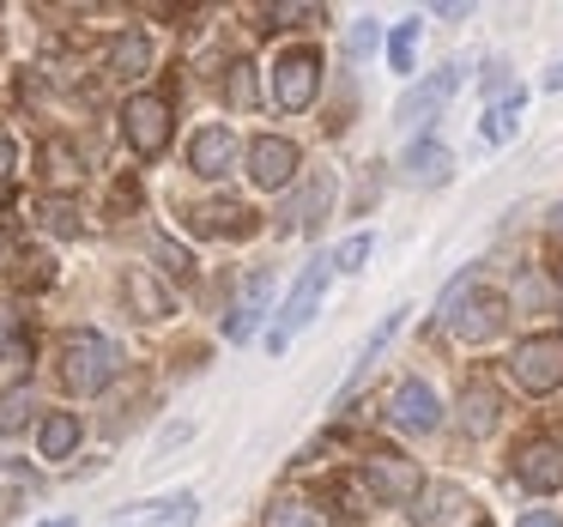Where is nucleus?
Segmentation results:
<instances>
[{
	"instance_id": "9d476101",
	"label": "nucleus",
	"mask_w": 563,
	"mask_h": 527,
	"mask_svg": "<svg viewBox=\"0 0 563 527\" xmlns=\"http://www.w3.org/2000/svg\"><path fill=\"white\" fill-rule=\"evenodd\" d=\"M388 418L400 430H418V437H424V430L442 425V406H437V394H430L424 382H400V388H394V400H388Z\"/></svg>"
},
{
	"instance_id": "f3484780",
	"label": "nucleus",
	"mask_w": 563,
	"mask_h": 527,
	"mask_svg": "<svg viewBox=\"0 0 563 527\" xmlns=\"http://www.w3.org/2000/svg\"><path fill=\"white\" fill-rule=\"evenodd\" d=\"M449 171H454V152L437 146V140H418V146L406 152V176H412V183H424V188L449 183Z\"/></svg>"
},
{
	"instance_id": "a19ab883",
	"label": "nucleus",
	"mask_w": 563,
	"mask_h": 527,
	"mask_svg": "<svg viewBox=\"0 0 563 527\" xmlns=\"http://www.w3.org/2000/svg\"><path fill=\"white\" fill-rule=\"evenodd\" d=\"M478 527H485V521H478Z\"/></svg>"
},
{
	"instance_id": "f704fd0d",
	"label": "nucleus",
	"mask_w": 563,
	"mask_h": 527,
	"mask_svg": "<svg viewBox=\"0 0 563 527\" xmlns=\"http://www.w3.org/2000/svg\"><path fill=\"white\" fill-rule=\"evenodd\" d=\"M25 285H49V261L43 255H25V273H19Z\"/></svg>"
},
{
	"instance_id": "b1692460",
	"label": "nucleus",
	"mask_w": 563,
	"mask_h": 527,
	"mask_svg": "<svg viewBox=\"0 0 563 527\" xmlns=\"http://www.w3.org/2000/svg\"><path fill=\"white\" fill-rule=\"evenodd\" d=\"M31 388H7L0 394V437H19V430H25V418H31Z\"/></svg>"
},
{
	"instance_id": "423d86ee",
	"label": "nucleus",
	"mask_w": 563,
	"mask_h": 527,
	"mask_svg": "<svg viewBox=\"0 0 563 527\" xmlns=\"http://www.w3.org/2000/svg\"><path fill=\"white\" fill-rule=\"evenodd\" d=\"M328 255H321V261H309V267H303V279H297L291 285V297H285V309H279V328H273V352H279V345L285 340H291V333L297 328H309V316H316V304H321V292H328Z\"/></svg>"
},
{
	"instance_id": "2eb2a0df",
	"label": "nucleus",
	"mask_w": 563,
	"mask_h": 527,
	"mask_svg": "<svg viewBox=\"0 0 563 527\" xmlns=\"http://www.w3.org/2000/svg\"><path fill=\"white\" fill-rule=\"evenodd\" d=\"M466 509V491L461 485H424L418 491V509H412V527H442Z\"/></svg>"
},
{
	"instance_id": "6e6552de",
	"label": "nucleus",
	"mask_w": 563,
	"mask_h": 527,
	"mask_svg": "<svg viewBox=\"0 0 563 527\" xmlns=\"http://www.w3.org/2000/svg\"><path fill=\"white\" fill-rule=\"evenodd\" d=\"M515 479H521L527 491H563V442H551V437L521 442V454H515Z\"/></svg>"
},
{
	"instance_id": "412c9836",
	"label": "nucleus",
	"mask_w": 563,
	"mask_h": 527,
	"mask_svg": "<svg viewBox=\"0 0 563 527\" xmlns=\"http://www.w3.org/2000/svg\"><path fill=\"white\" fill-rule=\"evenodd\" d=\"M195 224H200V231H212V237H224V231L236 237V231H249V212L231 207V200H219V207H200Z\"/></svg>"
},
{
	"instance_id": "72a5a7b5",
	"label": "nucleus",
	"mask_w": 563,
	"mask_h": 527,
	"mask_svg": "<svg viewBox=\"0 0 563 527\" xmlns=\"http://www.w3.org/2000/svg\"><path fill=\"white\" fill-rule=\"evenodd\" d=\"M13 164H19V146H13L7 134H0V188L13 183Z\"/></svg>"
},
{
	"instance_id": "6ab92c4d",
	"label": "nucleus",
	"mask_w": 563,
	"mask_h": 527,
	"mask_svg": "<svg viewBox=\"0 0 563 527\" xmlns=\"http://www.w3.org/2000/svg\"><path fill=\"white\" fill-rule=\"evenodd\" d=\"M74 442H79V418H74V413H49V418H43V430H37L43 461H62V454H74Z\"/></svg>"
},
{
	"instance_id": "ea45409f",
	"label": "nucleus",
	"mask_w": 563,
	"mask_h": 527,
	"mask_svg": "<svg viewBox=\"0 0 563 527\" xmlns=\"http://www.w3.org/2000/svg\"><path fill=\"white\" fill-rule=\"evenodd\" d=\"M558 297H563V273H558Z\"/></svg>"
},
{
	"instance_id": "a878e982",
	"label": "nucleus",
	"mask_w": 563,
	"mask_h": 527,
	"mask_svg": "<svg viewBox=\"0 0 563 527\" xmlns=\"http://www.w3.org/2000/svg\"><path fill=\"white\" fill-rule=\"evenodd\" d=\"M388 62H394V74H412V62H418V19H406V25H394Z\"/></svg>"
},
{
	"instance_id": "c85d7f7f",
	"label": "nucleus",
	"mask_w": 563,
	"mask_h": 527,
	"mask_svg": "<svg viewBox=\"0 0 563 527\" xmlns=\"http://www.w3.org/2000/svg\"><path fill=\"white\" fill-rule=\"evenodd\" d=\"M195 509H200V503L183 491V497H170V503H158V509H152V527H188V521H195Z\"/></svg>"
},
{
	"instance_id": "0eeeda50",
	"label": "nucleus",
	"mask_w": 563,
	"mask_h": 527,
	"mask_svg": "<svg viewBox=\"0 0 563 527\" xmlns=\"http://www.w3.org/2000/svg\"><path fill=\"white\" fill-rule=\"evenodd\" d=\"M454 86H461V67H437V74H430L424 86H412V91L400 98L394 122H400V128H418V134H424V128L442 116V103L454 98Z\"/></svg>"
},
{
	"instance_id": "393cba45",
	"label": "nucleus",
	"mask_w": 563,
	"mask_h": 527,
	"mask_svg": "<svg viewBox=\"0 0 563 527\" xmlns=\"http://www.w3.org/2000/svg\"><path fill=\"white\" fill-rule=\"evenodd\" d=\"M267 527H321V515L309 509L303 497H273V509H267Z\"/></svg>"
},
{
	"instance_id": "4c0bfd02",
	"label": "nucleus",
	"mask_w": 563,
	"mask_h": 527,
	"mask_svg": "<svg viewBox=\"0 0 563 527\" xmlns=\"http://www.w3.org/2000/svg\"><path fill=\"white\" fill-rule=\"evenodd\" d=\"M545 224H551V237H563V207H551V219H545Z\"/></svg>"
},
{
	"instance_id": "aec40b11",
	"label": "nucleus",
	"mask_w": 563,
	"mask_h": 527,
	"mask_svg": "<svg viewBox=\"0 0 563 527\" xmlns=\"http://www.w3.org/2000/svg\"><path fill=\"white\" fill-rule=\"evenodd\" d=\"M461 425H466V437H485V430L497 425V394H490L485 382H473V388L461 394Z\"/></svg>"
},
{
	"instance_id": "f8f14e48",
	"label": "nucleus",
	"mask_w": 563,
	"mask_h": 527,
	"mask_svg": "<svg viewBox=\"0 0 563 527\" xmlns=\"http://www.w3.org/2000/svg\"><path fill=\"white\" fill-rule=\"evenodd\" d=\"M188 164H195V176H224L236 164V134L231 128H200L195 146H188Z\"/></svg>"
},
{
	"instance_id": "c756f323",
	"label": "nucleus",
	"mask_w": 563,
	"mask_h": 527,
	"mask_svg": "<svg viewBox=\"0 0 563 527\" xmlns=\"http://www.w3.org/2000/svg\"><path fill=\"white\" fill-rule=\"evenodd\" d=\"M400 321H406V309H394V316H388V321H382V328H376V333H369V340H364V358H357V376H364V370H369V358H382V345H388L394 333H400ZM357 376H352V382H357Z\"/></svg>"
},
{
	"instance_id": "5701e85b",
	"label": "nucleus",
	"mask_w": 563,
	"mask_h": 527,
	"mask_svg": "<svg viewBox=\"0 0 563 527\" xmlns=\"http://www.w3.org/2000/svg\"><path fill=\"white\" fill-rule=\"evenodd\" d=\"M369 255H376V237H369V231H357V237H345V243L328 255V267H333V273H357Z\"/></svg>"
},
{
	"instance_id": "2f4dec72",
	"label": "nucleus",
	"mask_w": 563,
	"mask_h": 527,
	"mask_svg": "<svg viewBox=\"0 0 563 527\" xmlns=\"http://www.w3.org/2000/svg\"><path fill=\"white\" fill-rule=\"evenodd\" d=\"M43 224L62 231V237H74L79 231V207H74V200H43Z\"/></svg>"
},
{
	"instance_id": "bb28decb",
	"label": "nucleus",
	"mask_w": 563,
	"mask_h": 527,
	"mask_svg": "<svg viewBox=\"0 0 563 527\" xmlns=\"http://www.w3.org/2000/svg\"><path fill=\"white\" fill-rule=\"evenodd\" d=\"M43 171H49V183H79V152L62 146V140H49V146H43Z\"/></svg>"
},
{
	"instance_id": "dca6fc26",
	"label": "nucleus",
	"mask_w": 563,
	"mask_h": 527,
	"mask_svg": "<svg viewBox=\"0 0 563 527\" xmlns=\"http://www.w3.org/2000/svg\"><path fill=\"white\" fill-rule=\"evenodd\" d=\"M152 67V37L146 31H122L110 43V79H140Z\"/></svg>"
},
{
	"instance_id": "39448f33",
	"label": "nucleus",
	"mask_w": 563,
	"mask_h": 527,
	"mask_svg": "<svg viewBox=\"0 0 563 527\" xmlns=\"http://www.w3.org/2000/svg\"><path fill=\"white\" fill-rule=\"evenodd\" d=\"M122 128H128V146L140 152V158H158L164 146H170V103L164 98H128L122 110Z\"/></svg>"
},
{
	"instance_id": "e433bc0d",
	"label": "nucleus",
	"mask_w": 563,
	"mask_h": 527,
	"mask_svg": "<svg viewBox=\"0 0 563 527\" xmlns=\"http://www.w3.org/2000/svg\"><path fill=\"white\" fill-rule=\"evenodd\" d=\"M545 86H551V91H563V62L551 67V74H545Z\"/></svg>"
},
{
	"instance_id": "f03ea898",
	"label": "nucleus",
	"mask_w": 563,
	"mask_h": 527,
	"mask_svg": "<svg viewBox=\"0 0 563 527\" xmlns=\"http://www.w3.org/2000/svg\"><path fill=\"white\" fill-rule=\"evenodd\" d=\"M442 316H449L454 340L478 345V340H490V333H503L509 297H503V292H478L473 273H461V279H454V297H442Z\"/></svg>"
},
{
	"instance_id": "c9c22d12",
	"label": "nucleus",
	"mask_w": 563,
	"mask_h": 527,
	"mask_svg": "<svg viewBox=\"0 0 563 527\" xmlns=\"http://www.w3.org/2000/svg\"><path fill=\"white\" fill-rule=\"evenodd\" d=\"M515 527H563V515H551V509H533V515H521Z\"/></svg>"
},
{
	"instance_id": "4468645a",
	"label": "nucleus",
	"mask_w": 563,
	"mask_h": 527,
	"mask_svg": "<svg viewBox=\"0 0 563 527\" xmlns=\"http://www.w3.org/2000/svg\"><path fill=\"white\" fill-rule=\"evenodd\" d=\"M122 297H128V309H134L140 321H164V316H170V292H164L146 267H128L122 273Z\"/></svg>"
},
{
	"instance_id": "7ed1b4c3",
	"label": "nucleus",
	"mask_w": 563,
	"mask_h": 527,
	"mask_svg": "<svg viewBox=\"0 0 563 527\" xmlns=\"http://www.w3.org/2000/svg\"><path fill=\"white\" fill-rule=\"evenodd\" d=\"M509 370H515V388H527V394L563 388V333H533V340H521L509 358Z\"/></svg>"
},
{
	"instance_id": "9b49d317",
	"label": "nucleus",
	"mask_w": 563,
	"mask_h": 527,
	"mask_svg": "<svg viewBox=\"0 0 563 527\" xmlns=\"http://www.w3.org/2000/svg\"><path fill=\"white\" fill-rule=\"evenodd\" d=\"M364 485H376L382 497H418L424 479H418V466L400 461V454H369V461H364Z\"/></svg>"
},
{
	"instance_id": "20e7f679",
	"label": "nucleus",
	"mask_w": 563,
	"mask_h": 527,
	"mask_svg": "<svg viewBox=\"0 0 563 527\" xmlns=\"http://www.w3.org/2000/svg\"><path fill=\"white\" fill-rule=\"evenodd\" d=\"M316 86H321V55L291 50V55L273 62V103H279V110H309V103H316Z\"/></svg>"
},
{
	"instance_id": "4be33fe9",
	"label": "nucleus",
	"mask_w": 563,
	"mask_h": 527,
	"mask_svg": "<svg viewBox=\"0 0 563 527\" xmlns=\"http://www.w3.org/2000/svg\"><path fill=\"white\" fill-rule=\"evenodd\" d=\"M515 122H521V91H515V98H497V103H490V116H485V140H490V146H503V140L515 134Z\"/></svg>"
},
{
	"instance_id": "7c9ffc66",
	"label": "nucleus",
	"mask_w": 563,
	"mask_h": 527,
	"mask_svg": "<svg viewBox=\"0 0 563 527\" xmlns=\"http://www.w3.org/2000/svg\"><path fill=\"white\" fill-rule=\"evenodd\" d=\"M152 249H158V261L176 273V279H188V273H195V255H188V249L176 243V237H152Z\"/></svg>"
},
{
	"instance_id": "cd10ccee",
	"label": "nucleus",
	"mask_w": 563,
	"mask_h": 527,
	"mask_svg": "<svg viewBox=\"0 0 563 527\" xmlns=\"http://www.w3.org/2000/svg\"><path fill=\"white\" fill-rule=\"evenodd\" d=\"M224 98H231L236 110H249V103H255V67H249V62H236L231 74H224Z\"/></svg>"
},
{
	"instance_id": "58836bf2",
	"label": "nucleus",
	"mask_w": 563,
	"mask_h": 527,
	"mask_svg": "<svg viewBox=\"0 0 563 527\" xmlns=\"http://www.w3.org/2000/svg\"><path fill=\"white\" fill-rule=\"evenodd\" d=\"M49 527H74V521H49Z\"/></svg>"
},
{
	"instance_id": "a211bd4d",
	"label": "nucleus",
	"mask_w": 563,
	"mask_h": 527,
	"mask_svg": "<svg viewBox=\"0 0 563 527\" xmlns=\"http://www.w3.org/2000/svg\"><path fill=\"white\" fill-rule=\"evenodd\" d=\"M267 297H273V273H255V279L243 285V304H236V316H231V340H249V328H255V316L267 309Z\"/></svg>"
},
{
	"instance_id": "473e14b6",
	"label": "nucleus",
	"mask_w": 563,
	"mask_h": 527,
	"mask_svg": "<svg viewBox=\"0 0 563 527\" xmlns=\"http://www.w3.org/2000/svg\"><path fill=\"white\" fill-rule=\"evenodd\" d=\"M316 19H328L321 7H267V25L291 31V25H316Z\"/></svg>"
},
{
	"instance_id": "1a4fd4ad",
	"label": "nucleus",
	"mask_w": 563,
	"mask_h": 527,
	"mask_svg": "<svg viewBox=\"0 0 563 527\" xmlns=\"http://www.w3.org/2000/svg\"><path fill=\"white\" fill-rule=\"evenodd\" d=\"M249 176H255V188H285L297 176V146L279 134L249 140Z\"/></svg>"
},
{
	"instance_id": "f257e3e1",
	"label": "nucleus",
	"mask_w": 563,
	"mask_h": 527,
	"mask_svg": "<svg viewBox=\"0 0 563 527\" xmlns=\"http://www.w3.org/2000/svg\"><path fill=\"white\" fill-rule=\"evenodd\" d=\"M115 370H122V345H115L110 333L79 328V333H67V340H62V382H67L74 394H98V388H110Z\"/></svg>"
},
{
	"instance_id": "ddd939ff",
	"label": "nucleus",
	"mask_w": 563,
	"mask_h": 527,
	"mask_svg": "<svg viewBox=\"0 0 563 527\" xmlns=\"http://www.w3.org/2000/svg\"><path fill=\"white\" fill-rule=\"evenodd\" d=\"M328 207H333V176L316 171V176L303 183V195L285 207V224H291V231H316V224L328 219Z\"/></svg>"
}]
</instances>
